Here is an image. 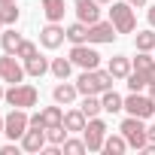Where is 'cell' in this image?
I'll list each match as a JSON object with an SVG mask.
<instances>
[{
	"instance_id": "74e56055",
	"label": "cell",
	"mask_w": 155,
	"mask_h": 155,
	"mask_svg": "<svg viewBox=\"0 0 155 155\" xmlns=\"http://www.w3.org/2000/svg\"><path fill=\"white\" fill-rule=\"evenodd\" d=\"M3 94H6V91H3V85H0V101H3Z\"/></svg>"
},
{
	"instance_id": "e575fe53",
	"label": "cell",
	"mask_w": 155,
	"mask_h": 155,
	"mask_svg": "<svg viewBox=\"0 0 155 155\" xmlns=\"http://www.w3.org/2000/svg\"><path fill=\"white\" fill-rule=\"evenodd\" d=\"M149 25H152V28H155V6H152V9H149Z\"/></svg>"
},
{
	"instance_id": "ab89813d",
	"label": "cell",
	"mask_w": 155,
	"mask_h": 155,
	"mask_svg": "<svg viewBox=\"0 0 155 155\" xmlns=\"http://www.w3.org/2000/svg\"><path fill=\"white\" fill-rule=\"evenodd\" d=\"M97 3H113V0H97Z\"/></svg>"
},
{
	"instance_id": "d4e9b609",
	"label": "cell",
	"mask_w": 155,
	"mask_h": 155,
	"mask_svg": "<svg viewBox=\"0 0 155 155\" xmlns=\"http://www.w3.org/2000/svg\"><path fill=\"white\" fill-rule=\"evenodd\" d=\"M70 70H73V61L70 58H55L52 61V76H55V79H67Z\"/></svg>"
},
{
	"instance_id": "6da1fadb",
	"label": "cell",
	"mask_w": 155,
	"mask_h": 155,
	"mask_svg": "<svg viewBox=\"0 0 155 155\" xmlns=\"http://www.w3.org/2000/svg\"><path fill=\"white\" fill-rule=\"evenodd\" d=\"M116 82V76L110 70H82L79 73V79H76V88H79V94H104L110 91Z\"/></svg>"
},
{
	"instance_id": "4dcf8cb0",
	"label": "cell",
	"mask_w": 155,
	"mask_h": 155,
	"mask_svg": "<svg viewBox=\"0 0 155 155\" xmlns=\"http://www.w3.org/2000/svg\"><path fill=\"white\" fill-rule=\"evenodd\" d=\"M0 12H3V21H6V25H15V21H18V9H15V3H12V6H0Z\"/></svg>"
},
{
	"instance_id": "30bf717a",
	"label": "cell",
	"mask_w": 155,
	"mask_h": 155,
	"mask_svg": "<svg viewBox=\"0 0 155 155\" xmlns=\"http://www.w3.org/2000/svg\"><path fill=\"white\" fill-rule=\"evenodd\" d=\"M116 37H119V31H116L113 21H94V25H88V43H113Z\"/></svg>"
},
{
	"instance_id": "52a82bcc",
	"label": "cell",
	"mask_w": 155,
	"mask_h": 155,
	"mask_svg": "<svg viewBox=\"0 0 155 155\" xmlns=\"http://www.w3.org/2000/svg\"><path fill=\"white\" fill-rule=\"evenodd\" d=\"M125 110H128V116H137V119H149V116H155V101H152L149 94L131 91V94L125 97Z\"/></svg>"
},
{
	"instance_id": "83f0119b",
	"label": "cell",
	"mask_w": 155,
	"mask_h": 155,
	"mask_svg": "<svg viewBox=\"0 0 155 155\" xmlns=\"http://www.w3.org/2000/svg\"><path fill=\"white\" fill-rule=\"evenodd\" d=\"M67 128L64 125H55V128H46V140L49 143H55V146H64V140H67Z\"/></svg>"
},
{
	"instance_id": "d6a6232c",
	"label": "cell",
	"mask_w": 155,
	"mask_h": 155,
	"mask_svg": "<svg viewBox=\"0 0 155 155\" xmlns=\"http://www.w3.org/2000/svg\"><path fill=\"white\" fill-rule=\"evenodd\" d=\"M146 137H149V143H155V125H152V128H146Z\"/></svg>"
},
{
	"instance_id": "836d02e7",
	"label": "cell",
	"mask_w": 155,
	"mask_h": 155,
	"mask_svg": "<svg viewBox=\"0 0 155 155\" xmlns=\"http://www.w3.org/2000/svg\"><path fill=\"white\" fill-rule=\"evenodd\" d=\"M128 3H131V6H146L149 0H128Z\"/></svg>"
},
{
	"instance_id": "d590c367",
	"label": "cell",
	"mask_w": 155,
	"mask_h": 155,
	"mask_svg": "<svg viewBox=\"0 0 155 155\" xmlns=\"http://www.w3.org/2000/svg\"><path fill=\"white\" fill-rule=\"evenodd\" d=\"M149 97L155 101V82H149Z\"/></svg>"
},
{
	"instance_id": "f35d334b",
	"label": "cell",
	"mask_w": 155,
	"mask_h": 155,
	"mask_svg": "<svg viewBox=\"0 0 155 155\" xmlns=\"http://www.w3.org/2000/svg\"><path fill=\"white\" fill-rule=\"evenodd\" d=\"M3 25H6V21H3V12H0V28H3Z\"/></svg>"
},
{
	"instance_id": "9a60e30c",
	"label": "cell",
	"mask_w": 155,
	"mask_h": 155,
	"mask_svg": "<svg viewBox=\"0 0 155 155\" xmlns=\"http://www.w3.org/2000/svg\"><path fill=\"white\" fill-rule=\"evenodd\" d=\"M43 12L49 21H61L67 12V0H43Z\"/></svg>"
},
{
	"instance_id": "5bb4252c",
	"label": "cell",
	"mask_w": 155,
	"mask_h": 155,
	"mask_svg": "<svg viewBox=\"0 0 155 155\" xmlns=\"http://www.w3.org/2000/svg\"><path fill=\"white\" fill-rule=\"evenodd\" d=\"M76 94H79V88H76L73 82H64V79H61V85H55V88H52L55 104H73V101H76Z\"/></svg>"
},
{
	"instance_id": "7402d4cb",
	"label": "cell",
	"mask_w": 155,
	"mask_h": 155,
	"mask_svg": "<svg viewBox=\"0 0 155 155\" xmlns=\"http://www.w3.org/2000/svg\"><path fill=\"white\" fill-rule=\"evenodd\" d=\"M125 149H128L125 134H113V137H107V140H104V152H110V155H122Z\"/></svg>"
},
{
	"instance_id": "277c9868",
	"label": "cell",
	"mask_w": 155,
	"mask_h": 155,
	"mask_svg": "<svg viewBox=\"0 0 155 155\" xmlns=\"http://www.w3.org/2000/svg\"><path fill=\"white\" fill-rule=\"evenodd\" d=\"M119 131L125 134L128 146H134V149H143V146L149 143V137H146V125H143V119H137V116H128V119L122 122Z\"/></svg>"
},
{
	"instance_id": "f1b7e54d",
	"label": "cell",
	"mask_w": 155,
	"mask_h": 155,
	"mask_svg": "<svg viewBox=\"0 0 155 155\" xmlns=\"http://www.w3.org/2000/svg\"><path fill=\"white\" fill-rule=\"evenodd\" d=\"M88 146H85V140H64V152L67 155H82Z\"/></svg>"
},
{
	"instance_id": "3957f363",
	"label": "cell",
	"mask_w": 155,
	"mask_h": 155,
	"mask_svg": "<svg viewBox=\"0 0 155 155\" xmlns=\"http://www.w3.org/2000/svg\"><path fill=\"white\" fill-rule=\"evenodd\" d=\"M37 88L34 85H25V82H18V85H12L6 94H3V101L9 104V107H18V110H28V107H37Z\"/></svg>"
},
{
	"instance_id": "60d3db41",
	"label": "cell",
	"mask_w": 155,
	"mask_h": 155,
	"mask_svg": "<svg viewBox=\"0 0 155 155\" xmlns=\"http://www.w3.org/2000/svg\"><path fill=\"white\" fill-rule=\"evenodd\" d=\"M0 134H3V119H0Z\"/></svg>"
},
{
	"instance_id": "8fae6325",
	"label": "cell",
	"mask_w": 155,
	"mask_h": 155,
	"mask_svg": "<svg viewBox=\"0 0 155 155\" xmlns=\"http://www.w3.org/2000/svg\"><path fill=\"white\" fill-rule=\"evenodd\" d=\"M64 40H67V31H64L58 21H49V25L40 31V43H43L46 49H58Z\"/></svg>"
},
{
	"instance_id": "1f68e13d",
	"label": "cell",
	"mask_w": 155,
	"mask_h": 155,
	"mask_svg": "<svg viewBox=\"0 0 155 155\" xmlns=\"http://www.w3.org/2000/svg\"><path fill=\"white\" fill-rule=\"evenodd\" d=\"M0 155H18V146L6 143V146H0Z\"/></svg>"
},
{
	"instance_id": "ba28073f",
	"label": "cell",
	"mask_w": 155,
	"mask_h": 155,
	"mask_svg": "<svg viewBox=\"0 0 155 155\" xmlns=\"http://www.w3.org/2000/svg\"><path fill=\"white\" fill-rule=\"evenodd\" d=\"M70 61H73L76 67H82V70H94V67L101 64V55H97L91 46L79 43V46H73V49H70Z\"/></svg>"
},
{
	"instance_id": "ffe728a7",
	"label": "cell",
	"mask_w": 155,
	"mask_h": 155,
	"mask_svg": "<svg viewBox=\"0 0 155 155\" xmlns=\"http://www.w3.org/2000/svg\"><path fill=\"white\" fill-rule=\"evenodd\" d=\"M67 40H70L73 46L88 43V25H85V21H73V25L67 28Z\"/></svg>"
},
{
	"instance_id": "cb8c5ba5",
	"label": "cell",
	"mask_w": 155,
	"mask_h": 155,
	"mask_svg": "<svg viewBox=\"0 0 155 155\" xmlns=\"http://www.w3.org/2000/svg\"><path fill=\"white\" fill-rule=\"evenodd\" d=\"M134 43H137V52H152L155 49V31H137Z\"/></svg>"
},
{
	"instance_id": "8992f818",
	"label": "cell",
	"mask_w": 155,
	"mask_h": 155,
	"mask_svg": "<svg viewBox=\"0 0 155 155\" xmlns=\"http://www.w3.org/2000/svg\"><path fill=\"white\" fill-rule=\"evenodd\" d=\"M82 140H85V146H88V152H101L104 149V140H107V122L104 119H88V125H85V131H82Z\"/></svg>"
},
{
	"instance_id": "4316f807",
	"label": "cell",
	"mask_w": 155,
	"mask_h": 155,
	"mask_svg": "<svg viewBox=\"0 0 155 155\" xmlns=\"http://www.w3.org/2000/svg\"><path fill=\"white\" fill-rule=\"evenodd\" d=\"M128 88H131V91H143V88H149L146 73H140V70H131V73H128Z\"/></svg>"
},
{
	"instance_id": "5b68a950",
	"label": "cell",
	"mask_w": 155,
	"mask_h": 155,
	"mask_svg": "<svg viewBox=\"0 0 155 155\" xmlns=\"http://www.w3.org/2000/svg\"><path fill=\"white\" fill-rule=\"evenodd\" d=\"M28 128H31V116H28L25 110L12 107V113L3 119V134H6V137H12V140H21Z\"/></svg>"
},
{
	"instance_id": "4fadbf2b",
	"label": "cell",
	"mask_w": 155,
	"mask_h": 155,
	"mask_svg": "<svg viewBox=\"0 0 155 155\" xmlns=\"http://www.w3.org/2000/svg\"><path fill=\"white\" fill-rule=\"evenodd\" d=\"M46 143H49L46 140V128H37V125H31L25 131V137H21V149L25 152H40Z\"/></svg>"
},
{
	"instance_id": "f546056e",
	"label": "cell",
	"mask_w": 155,
	"mask_h": 155,
	"mask_svg": "<svg viewBox=\"0 0 155 155\" xmlns=\"http://www.w3.org/2000/svg\"><path fill=\"white\" fill-rule=\"evenodd\" d=\"M37 55V46L31 43V40H21V46H18V52H15V58H21V61H28V58H34Z\"/></svg>"
},
{
	"instance_id": "8d00e7d4",
	"label": "cell",
	"mask_w": 155,
	"mask_h": 155,
	"mask_svg": "<svg viewBox=\"0 0 155 155\" xmlns=\"http://www.w3.org/2000/svg\"><path fill=\"white\" fill-rule=\"evenodd\" d=\"M12 3H18V0H0V6H12Z\"/></svg>"
},
{
	"instance_id": "603a6c76",
	"label": "cell",
	"mask_w": 155,
	"mask_h": 155,
	"mask_svg": "<svg viewBox=\"0 0 155 155\" xmlns=\"http://www.w3.org/2000/svg\"><path fill=\"white\" fill-rule=\"evenodd\" d=\"M0 43H3V52L15 55V52H18V46H21V34H15V28H9V31H3Z\"/></svg>"
},
{
	"instance_id": "9c48e42d",
	"label": "cell",
	"mask_w": 155,
	"mask_h": 155,
	"mask_svg": "<svg viewBox=\"0 0 155 155\" xmlns=\"http://www.w3.org/2000/svg\"><path fill=\"white\" fill-rule=\"evenodd\" d=\"M0 79H3V82H12V85H18L21 79H25V67L15 61V55H3V58H0Z\"/></svg>"
},
{
	"instance_id": "d6986e66",
	"label": "cell",
	"mask_w": 155,
	"mask_h": 155,
	"mask_svg": "<svg viewBox=\"0 0 155 155\" xmlns=\"http://www.w3.org/2000/svg\"><path fill=\"white\" fill-rule=\"evenodd\" d=\"M49 70H52V64H49L43 55H34V58L25 61V73H28V76H43V73H49Z\"/></svg>"
},
{
	"instance_id": "2e32d148",
	"label": "cell",
	"mask_w": 155,
	"mask_h": 155,
	"mask_svg": "<svg viewBox=\"0 0 155 155\" xmlns=\"http://www.w3.org/2000/svg\"><path fill=\"white\" fill-rule=\"evenodd\" d=\"M85 125H88V116H85L82 110L64 113V128H67V131H85Z\"/></svg>"
},
{
	"instance_id": "7c38bea8",
	"label": "cell",
	"mask_w": 155,
	"mask_h": 155,
	"mask_svg": "<svg viewBox=\"0 0 155 155\" xmlns=\"http://www.w3.org/2000/svg\"><path fill=\"white\" fill-rule=\"evenodd\" d=\"M73 6H76L79 21H85V25L101 21V3H97V0H73Z\"/></svg>"
},
{
	"instance_id": "484cf974",
	"label": "cell",
	"mask_w": 155,
	"mask_h": 155,
	"mask_svg": "<svg viewBox=\"0 0 155 155\" xmlns=\"http://www.w3.org/2000/svg\"><path fill=\"white\" fill-rule=\"evenodd\" d=\"M79 110H82L88 119H94V116L104 110V104H101V97H97V94H85V101H82V107H79Z\"/></svg>"
},
{
	"instance_id": "ac0fdd59",
	"label": "cell",
	"mask_w": 155,
	"mask_h": 155,
	"mask_svg": "<svg viewBox=\"0 0 155 155\" xmlns=\"http://www.w3.org/2000/svg\"><path fill=\"white\" fill-rule=\"evenodd\" d=\"M134 70L146 73V79L155 82V58H149V52H140V55L134 58Z\"/></svg>"
},
{
	"instance_id": "7a4b0ae2",
	"label": "cell",
	"mask_w": 155,
	"mask_h": 155,
	"mask_svg": "<svg viewBox=\"0 0 155 155\" xmlns=\"http://www.w3.org/2000/svg\"><path fill=\"white\" fill-rule=\"evenodd\" d=\"M110 21L116 25L119 34H131V31L137 28L134 6H131V3H116V0H113V6H110Z\"/></svg>"
},
{
	"instance_id": "44dd1931",
	"label": "cell",
	"mask_w": 155,
	"mask_h": 155,
	"mask_svg": "<svg viewBox=\"0 0 155 155\" xmlns=\"http://www.w3.org/2000/svg\"><path fill=\"white\" fill-rule=\"evenodd\" d=\"M101 104H104V113H119V110H125V97H122V94H116L113 88H110V91H104Z\"/></svg>"
},
{
	"instance_id": "e0dca14e",
	"label": "cell",
	"mask_w": 155,
	"mask_h": 155,
	"mask_svg": "<svg viewBox=\"0 0 155 155\" xmlns=\"http://www.w3.org/2000/svg\"><path fill=\"white\" fill-rule=\"evenodd\" d=\"M116 79H128V73H131V58H125V55H116V58H110V67H107Z\"/></svg>"
}]
</instances>
